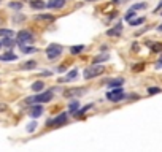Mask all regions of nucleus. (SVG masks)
Segmentation results:
<instances>
[{
	"label": "nucleus",
	"instance_id": "14",
	"mask_svg": "<svg viewBox=\"0 0 162 152\" xmlns=\"http://www.w3.org/2000/svg\"><path fill=\"white\" fill-rule=\"evenodd\" d=\"M21 70H34V68H37V62L35 60H29V62H25L24 65L19 67Z\"/></svg>",
	"mask_w": 162,
	"mask_h": 152
},
{
	"label": "nucleus",
	"instance_id": "19",
	"mask_svg": "<svg viewBox=\"0 0 162 152\" xmlns=\"http://www.w3.org/2000/svg\"><path fill=\"white\" fill-rule=\"evenodd\" d=\"M16 45V41L13 40V38H3L2 40V46H8V48H13Z\"/></svg>",
	"mask_w": 162,
	"mask_h": 152
},
{
	"label": "nucleus",
	"instance_id": "18",
	"mask_svg": "<svg viewBox=\"0 0 162 152\" xmlns=\"http://www.w3.org/2000/svg\"><path fill=\"white\" fill-rule=\"evenodd\" d=\"M21 49H22V52H24V54H34V52H37V51H38L37 48H34V46H27V45L21 46Z\"/></svg>",
	"mask_w": 162,
	"mask_h": 152
},
{
	"label": "nucleus",
	"instance_id": "3",
	"mask_svg": "<svg viewBox=\"0 0 162 152\" xmlns=\"http://www.w3.org/2000/svg\"><path fill=\"white\" fill-rule=\"evenodd\" d=\"M106 98L110 100V102H113V103H118V102H121L123 98H126V95H124V90H123V87H113L110 92L106 93Z\"/></svg>",
	"mask_w": 162,
	"mask_h": 152
},
{
	"label": "nucleus",
	"instance_id": "6",
	"mask_svg": "<svg viewBox=\"0 0 162 152\" xmlns=\"http://www.w3.org/2000/svg\"><path fill=\"white\" fill-rule=\"evenodd\" d=\"M65 5V0H49V2H46V8L49 10H59Z\"/></svg>",
	"mask_w": 162,
	"mask_h": 152
},
{
	"label": "nucleus",
	"instance_id": "9",
	"mask_svg": "<svg viewBox=\"0 0 162 152\" xmlns=\"http://www.w3.org/2000/svg\"><path fill=\"white\" fill-rule=\"evenodd\" d=\"M76 76H78V70L75 68V70H72V72L67 73V76H65V78H61L59 81H61V82H70V81L76 79Z\"/></svg>",
	"mask_w": 162,
	"mask_h": 152
},
{
	"label": "nucleus",
	"instance_id": "35",
	"mask_svg": "<svg viewBox=\"0 0 162 152\" xmlns=\"http://www.w3.org/2000/svg\"><path fill=\"white\" fill-rule=\"evenodd\" d=\"M86 2H97V0H86Z\"/></svg>",
	"mask_w": 162,
	"mask_h": 152
},
{
	"label": "nucleus",
	"instance_id": "11",
	"mask_svg": "<svg viewBox=\"0 0 162 152\" xmlns=\"http://www.w3.org/2000/svg\"><path fill=\"white\" fill-rule=\"evenodd\" d=\"M30 8H34V10H43V8H46V3L43 2V0H30Z\"/></svg>",
	"mask_w": 162,
	"mask_h": 152
},
{
	"label": "nucleus",
	"instance_id": "33",
	"mask_svg": "<svg viewBox=\"0 0 162 152\" xmlns=\"http://www.w3.org/2000/svg\"><path fill=\"white\" fill-rule=\"evenodd\" d=\"M159 10H162V2H160L157 7H156V10H154V11H156V13H159Z\"/></svg>",
	"mask_w": 162,
	"mask_h": 152
},
{
	"label": "nucleus",
	"instance_id": "22",
	"mask_svg": "<svg viewBox=\"0 0 162 152\" xmlns=\"http://www.w3.org/2000/svg\"><path fill=\"white\" fill-rule=\"evenodd\" d=\"M135 15H137V13H135V10H132V8H130V10L126 13V15H124V19L129 22L130 19H133V18H135Z\"/></svg>",
	"mask_w": 162,
	"mask_h": 152
},
{
	"label": "nucleus",
	"instance_id": "17",
	"mask_svg": "<svg viewBox=\"0 0 162 152\" xmlns=\"http://www.w3.org/2000/svg\"><path fill=\"white\" fill-rule=\"evenodd\" d=\"M16 59L18 57L13 52H7V54H2V56H0V60H16Z\"/></svg>",
	"mask_w": 162,
	"mask_h": 152
},
{
	"label": "nucleus",
	"instance_id": "34",
	"mask_svg": "<svg viewBox=\"0 0 162 152\" xmlns=\"http://www.w3.org/2000/svg\"><path fill=\"white\" fill-rule=\"evenodd\" d=\"M157 30H160V32H162V24H160V25L157 27Z\"/></svg>",
	"mask_w": 162,
	"mask_h": 152
},
{
	"label": "nucleus",
	"instance_id": "12",
	"mask_svg": "<svg viewBox=\"0 0 162 152\" xmlns=\"http://www.w3.org/2000/svg\"><path fill=\"white\" fill-rule=\"evenodd\" d=\"M16 33L15 30H10V29H0V38H13Z\"/></svg>",
	"mask_w": 162,
	"mask_h": 152
},
{
	"label": "nucleus",
	"instance_id": "36",
	"mask_svg": "<svg viewBox=\"0 0 162 152\" xmlns=\"http://www.w3.org/2000/svg\"><path fill=\"white\" fill-rule=\"evenodd\" d=\"M0 48H2V41H0Z\"/></svg>",
	"mask_w": 162,
	"mask_h": 152
},
{
	"label": "nucleus",
	"instance_id": "37",
	"mask_svg": "<svg viewBox=\"0 0 162 152\" xmlns=\"http://www.w3.org/2000/svg\"><path fill=\"white\" fill-rule=\"evenodd\" d=\"M159 15H162V11H160V13H159Z\"/></svg>",
	"mask_w": 162,
	"mask_h": 152
},
{
	"label": "nucleus",
	"instance_id": "27",
	"mask_svg": "<svg viewBox=\"0 0 162 152\" xmlns=\"http://www.w3.org/2000/svg\"><path fill=\"white\" fill-rule=\"evenodd\" d=\"M146 8V3H135V5H132V10H145Z\"/></svg>",
	"mask_w": 162,
	"mask_h": 152
},
{
	"label": "nucleus",
	"instance_id": "28",
	"mask_svg": "<svg viewBox=\"0 0 162 152\" xmlns=\"http://www.w3.org/2000/svg\"><path fill=\"white\" fill-rule=\"evenodd\" d=\"M162 89L160 87H150V89H148V93H150V95H154V93H159Z\"/></svg>",
	"mask_w": 162,
	"mask_h": 152
},
{
	"label": "nucleus",
	"instance_id": "13",
	"mask_svg": "<svg viewBox=\"0 0 162 152\" xmlns=\"http://www.w3.org/2000/svg\"><path fill=\"white\" fill-rule=\"evenodd\" d=\"M123 82H124L123 78L111 79V81H108V87H110V89H113V87H119V86H123Z\"/></svg>",
	"mask_w": 162,
	"mask_h": 152
},
{
	"label": "nucleus",
	"instance_id": "23",
	"mask_svg": "<svg viewBox=\"0 0 162 152\" xmlns=\"http://www.w3.org/2000/svg\"><path fill=\"white\" fill-rule=\"evenodd\" d=\"M8 7H10V8H13V10H16V11L22 10V3H21V2H10V3H8Z\"/></svg>",
	"mask_w": 162,
	"mask_h": 152
},
{
	"label": "nucleus",
	"instance_id": "32",
	"mask_svg": "<svg viewBox=\"0 0 162 152\" xmlns=\"http://www.w3.org/2000/svg\"><path fill=\"white\" fill-rule=\"evenodd\" d=\"M7 108H8V106H7L5 103H0V113H2V111H5Z\"/></svg>",
	"mask_w": 162,
	"mask_h": 152
},
{
	"label": "nucleus",
	"instance_id": "31",
	"mask_svg": "<svg viewBox=\"0 0 162 152\" xmlns=\"http://www.w3.org/2000/svg\"><path fill=\"white\" fill-rule=\"evenodd\" d=\"M156 68H162V54H160V57H159V60L156 62Z\"/></svg>",
	"mask_w": 162,
	"mask_h": 152
},
{
	"label": "nucleus",
	"instance_id": "30",
	"mask_svg": "<svg viewBox=\"0 0 162 152\" xmlns=\"http://www.w3.org/2000/svg\"><path fill=\"white\" fill-rule=\"evenodd\" d=\"M35 127H37V124H35V122L29 124V127H27V132H30V133H32V132L35 130Z\"/></svg>",
	"mask_w": 162,
	"mask_h": 152
},
{
	"label": "nucleus",
	"instance_id": "7",
	"mask_svg": "<svg viewBox=\"0 0 162 152\" xmlns=\"http://www.w3.org/2000/svg\"><path fill=\"white\" fill-rule=\"evenodd\" d=\"M65 122H67V113L57 116L56 119H51L48 124H51V125H54V127H59V125H62V124H65Z\"/></svg>",
	"mask_w": 162,
	"mask_h": 152
},
{
	"label": "nucleus",
	"instance_id": "29",
	"mask_svg": "<svg viewBox=\"0 0 162 152\" xmlns=\"http://www.w3.org/2000/svg\"><path fill=\"white\" fill-rule=\"evenodd\" d=\"M91 106H92V105H88V106H84V108H83V109H81V111H78V113H76L75 116H78V117H81V116H83V114H84V113L88 111V109H89Z\"/></svg>",
	"mask_w": 162,
	"mask_h": 152
},
{
	"label": "nucleus",
	"instance_id": "5",
	"mask_svg": "<svg viewBox=\"0 0 162 152\" xmlns=\"http://www.w3.org/2000/svg\"><path fill=\"white\" fill-rule=\"evenodd\" d=\"M62 51H64V48H62L61 45L52 43V45H49V46L46 48V56H48V59L54 60V59H57V57L61 56Z\"/></svg>",
	"mask_w": 162,
	"mask_h": 152
},
{
	"label": "nucleus",
	"instance_id": "15",
	"mask_svg": "<svg viewBox=\"0 0 162 152\" xmlns=\"http://www.w3.org/2000/svg\"><path fill=\"white\" fill-rule=\"evenodd\" d=\"M37 21H46V22H52L54 19H56V18H54L52 15H37V18H35Z\"/></svg>",
	"mask_w": 162,
	"mask_h": 152
},
{
	"label": "nucleus",
	"instance_id": "20",
	"mask_svg": "<svg viewBox=\"0 0 162 152\" xmlns=\"http://www.w3.org/2000/svg\"><path fill=\"white\" fill-rule=\"evenodd\" d=\"M110 59V56L108 54H100V56H97L96 59H94V63H100V62H105V60H108Z\"/></svg>",
	"mask_w": 162,
	"mask_h": 152
},
{
	"label": "nucleus",
	"instance_id": "24",
	"mask_svg": "<svg viewBox=\"0 0 162 152\" xmlns=\"http://www.w3.org/2000/svg\"><path fill=\"white\" fill-rule=\"evenodd\" d=\"M150 46L153 52H162V43H151Z\"/></svg>",
	"mask_w": 162,
	"mask_h": 152
},
{
	"label": "nucleus",
	"instance_id": "21",
	"mask_svg": "<svg viewBox=\"0 0 162 152\" xmlns=\"http://www.w3.org/2000/svg\"><path fill=\"white\" fill-rule=\"evenodd\" d=\"M45 87V84H43V81H37V82H34L32 84V90H35V92H38V90H42Z\"/></svg>",
	"mask_w": 162,
	"mask_h": 152
},
{
	"label": "nucleus",
	"instance_id": "8",
	"mask_svg": "<svg viewBox=\"0 0 162 152\" xmlns=\"http://www.w3.org/2000/svg\"><path fill=\"white\" fill-rule=\"evenodd\" d=\"M121 32H123V25H121V24H116V27L106 30V35H108V37H119Z\"/></svg>",
	"mask_w": 162,
	"mask_h": 152
},
{
	"label": "nucleus",
	"instance_id": "10",
	"mask_svg": "<svg viewBox=\"0 0 162 152\" xmlns=\"http://www.w3.org/2000/svg\"><path fill=\"white\" fill-rule=\"evenodd\" d=\"M43 114V106H34L32 109H30V113H29V116L30 117H34V119H37V117H40V116H42Z\"/></svg>",
	"mask_w": 162,
	"mask_h": 152
},
{
	"label": "nucleus",
	"instance_id": "2",
	"mask_svg": "<svg viewBox=\"0 0 162 152\" xmlns=\"http://www.w3.org/2000/svg\"><path fill=\"white\" fill-rule=\"evenodd\" d=\"M52 100V92H40L35 97H29L25 98V103H48Z\"/></svg>",
	"mask_w": 162,
	"mask_h": 152
},
{
	"label": "nucleus",
	"instance_id": "4",
	"mask_svg": "<svg viewBox=\"0 0 162 152\" xmlns=\"http://www.w3.org/2000/svg\"><path fill=\"white\" fill-rule=\"evenodd\" d=\"M16 37H18L16 40H18V45H19V46L29 45V43H32V41L35 40V38H34V33L29 32V30H21V32L16 33Z\"/></svg>",
	"mask_w": 162,
	"mask_h": 152
},
{
	"label": "nucleus",
	"instance_id": "26",
	"mask_svg": "<svg viewBox=\"0 0 162 152\" xmlns=\"http://www.w3.org/2000/svg\"><path fill=\"white\" fill-rule=\"evenodd\" d=\"M69 108H70V113H75V111H76V109L79 108V102H78V100H75V102H72Z\"/></svg>",
	"mask_w": 162,
	"mask_h": 152
},
{
	"label": "nucleus",
	"instance_id": "1",
	"mask_svg": "<svg viewBox=\"0 0 162 152\" xmlns=\"http://www.w3.org/2000/svg\"><path fill=\"white\" fill-rule=\"evenodd\" d=\"M102 73H103V65L92 63L91 67H88L86 70L83 72V76H84V79H92V78H96V76H100Z\"/></svg>",
	"mask_w": 162,
	"mask_h": 152
},
{
	"label": "nucleus",
	"instance_id": "16",
	"mask_svg": "<svg viewBox=\"0 0 162 152\" xmlns=\"http://www.w3.org/2000/svg\"><path fill=\"white\" fill-rule=\"evenodd\" d=\"M143 22H145V18H133V19L129 21V25H132V27H138V25H142Z\"/></svg>",
	"mask_w": 162,
	"mask_h": 152
},
{
	"label": "nucleus",
	"instance_id": "25",
	"mask_svg": "<svg viewBox=\"0 0 162 152\" xmlns=\"http://www.w3.org/2000/svg\"><path fill=\"white\" fill-rule=\"evenodd\" d=\"M84 49V46L83 45H78V46H72L70 48V54H79L81 51Z\"/></svg>",
	"mask_w": 162,
	"mask_h": 152
}]
</instances>
